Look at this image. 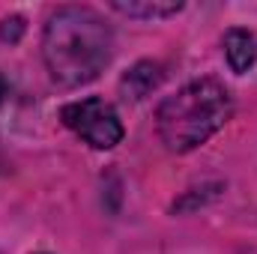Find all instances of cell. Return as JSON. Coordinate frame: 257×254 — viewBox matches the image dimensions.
Returning <instances> with one entry per match:
<instances>
[{
    "label": "cell",
    "instance_id": "6da1fadb",
    "mask_svg": "<svg viewBox=\"0 0 257 254\" xmlns=\"http://www.w3.org/2000/svg\"><path fill=\"white\" fill-rule=\"evenodd\" d=\"M114 33L90 6H60L42 30V60L60 87H84L111 63Z\"/></svg>",
    "mask_w": 257,
    "mask_h": 254
},
{
    "label": "cell",
    "instance_id": "3957f363",
    "mask_svg": "<svg viewBox=\"0 0 257 254\" xmlns=\"http://www.w3.org/2000/svg\"><path fill=\"white\" fill-rule=\"evenodd\" d=\"M60 120L69 132H75L93 150H114L123 141V120H120L117 108L99 96L63 105Z\"/></svg>",
    "mask_w": 257,
    "mask_h": 254
},
{
    "label": "cell",
    "instance_id": "8992f818",
    "mask_svg": "<svg viewBox=\"0 0 257 254\" xmlns=\"http://www.w3.org/2000/svg\"><path fill=\"white\" fill-rule=\"evenodd\" d=\"M111 9L120 15H128V18L156 21V18H171L177 12H183V3H159V0H128V3H123V0H114Z\"/></svg>",
    "mask_w": 257,
    "mask_h": 254
},
{
    "label": "cell",
    "instance_id": "9c48e42d",
    "mask_svg": "<svg viewBox=\"0 0 257 254\" xmlns=\"http://www.w3.org/2000/svg\"><path fill=\"white\" fill-rule=\"evenodd\" d=\"M39 254H45V251H39Z\"/></svg>",
    "mask_w": 257,
    "mask_h": 254
},
{
    "label": "cell",
    "instance_id": "52a82bcc",
    "mask_svg": "<svg viewBox=\"0 0 257 254\" xmlns=\"http://www.w3.org/2000/svg\"><path fill=\"white\" fill-rule=\"evenodd\" d=\"M24 30H27V24H24L21 15H9V18L0 21V39L9 42V45H15V42L24 36Z\"/></svg>",
    "mask_w": 257,
    "mask_h": 254
},
{
    "label": "cell",
    "instance_id": "7a4b0ae2",
    "mask_svg": "<svg viewBox=\"0 0 257 254\" xmlns=\"http://www.w3.org/2000/svg\"><path fill=\"white\" fill-rule=\"evenodd\" d=\"M233 114L230 90L215 78H200L168 96L156 111V129L171 153L203 147Z\"/></svg>",
    "mask_w": 257,
    "mask_h": 254
},
{
    "label": "cell",
    "instance_id": "277c9868",
    "mask_svg": "<svg viewBox=\"0 0 257 254\" xmlns=\"http://www.w3.org/2000/svg\"><path fill=\"white\" fill-rule=\"evenodd\" d=\"M162 78H165L162 63L141 60V63H135L126 75L120 78V93H123V99H128V102H141L144 96H150V93L162 84Z\"/></svg>",
    "mask_w": 257,
    "mask_h": 254
},
{
    "label": "cell",
    "instance_id": "ba28073f",
    "mask_svg": "<svg viewBox=\"0 0 257 254\" xmlns=\"http://www.w3.org/2000/svg\"><path fill=\"white\" fill-rule=\"evenodd\" d=\"M6 93H9V84H6V78H3V72H0V105L6 102Z\"/></svg>",
    "mask_w": 257,
    "mask_h": 254
},
{
    "label": "cell",
    "instance_id": "5b68a950",
    "mask_svg": "<svg viewBox=\"0 0 257 254\" xmlns=\"http://www.w3.org/2000/svg\"><path fill=\"white\" fill-rule=\"evenodd\" d=\"M224 57H227V66L230 72L236 75H245L251 66L257 63V36L245 27H230L224 33Z\"/></svg>",
    "mask_w": 257,
    "mask_h": 254
}]
</instances>
